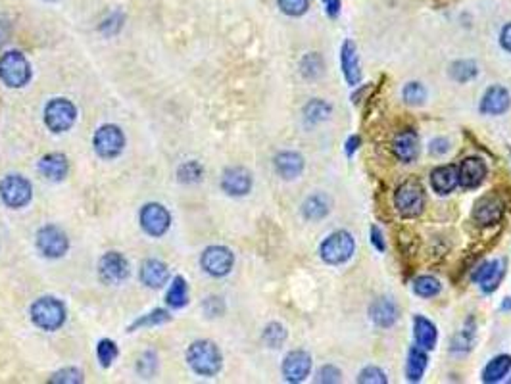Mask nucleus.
Returning <instances> with one entry per match:
<instances>
[{
  "mask_svg": "<svg viewBox=\"0 0 511 384\" xmlns=\"http://www.w3.org/2000/svg\"><path fill=\"white\" fill-rule=\"evenodd\" d=\"M431 185L432 188H434V192H438V194H450V192H454V188L459 185L458 167L442 166L432 169Z\"/></svg>",
  "mask_w": 511,
  "mask_h": 384,
  "instance_id": "nucleus-23",
  "label": "nucleus"
},
{
  "mask_svg": "<svg viewBox=\"0 0 511 384\" xmlns=\"http://www.w3.org/2000/svg\"><path fill=\"white\" fill-rule=\"evenodd\" d=\"M275 169L283 179H296L304 171V158L296 152H281L275 158Z\"/></svg>",
  "mask_w": 511,
  "mask_h": 384,
  "instance_id": "nucleus-25",
  "label": "nucleus"
},
{
  "mask_svg": "<svg viewBox=\"0 0 511 384\" xmlns=\"http://www.w3.org/2000/svg\"><path fill=\"white\" fill-rule=\"evenodd\" d=\"M118 354H120V350H118V344L113 340H110V338L100 340L99 348H96V356H99V361L102 367H110L116 361V358H118Z\"/></svg>",
  "mask_w": 511,
  "mask_h": 384,
  "instance_id": "nucleus-35",
  "label": "nucleus"
},
{
  "mask_svg": "<svg viewBox=\"0 0 511 384\" xmlns=\"http://www.w3.org/2000/svg\"><path fill=\"white\" fill-rule=\"evenodd\" d=\"M99 273L106 285H120L129 275V264L120 252H108L100 259Z\"/></svg>",
  "mask_w": 511,
  "mask_h": 384,
  "instance_id": "nucleus-12",
  "label": "nucleus"
},
{
  "mask_svg": "<svg viewBox=\"0 0 511 384\" xmlns=\"http://www.w3.org/2000/svg\"><path fill=\"white\" fill-rule=\"evenodd\" d=\"M50 383H66V384H75V383H83V373L75 367H66L62 371L54 373Z\"/></svg>",
  "mask_w": 511,
  "mask_h": 384,
  "instance_id": "nucleus-42",
  "label": "nucleus"
},
{
  "mask_svg": "<svg viewBox=\"0 0 511 384\" xmlns=\"http://www.w3.org/2000/svg\"><path fill=\"white\" fill-rule=\"evenodd\" d=\"M500 40H502V47H504L507 52H511V23H507V26L502 29V37H500Z\"/></svg>",
  "mask_w": 511,
  "mask_h": 384,
  "instance_id": "nucleus-49",
  "label": "nucleus"
},
{
  "mask_svg": "<svg viewBox=\"0 0 511 384\" xmlns=\"http://www.w3.org/2000/svg\"><path fill=\"white\" fill-rule=\"evenodd\" d=\"M502 277H504V261L502 259L485 261V264H481L477 271L473 273V281L478 283L486 294H490L498 288Z\"/></svg>",
  "mask_w": 511,
  "mask_h": 384,
  "instance_id": "nucleus-15",
  "label": "nucleus"
},
{
  "mask_svg": "<svg viewBox=\"0 0 511 384\" xmlns=\"http://www.w3.org/2000/svg\"><path fill=\"white\" fill-rule=\"evenodd\" d=\"M277 2L286 16H302L310 8V0H277Z\"/></svg>",
  "mask_w": 511,
  "mask_h": 384,
  "instance_id": "nucleus-40",
  "label": "nucleus"
},
{
  "mask_svg": "<svg viewBox=\"0 0 511 384\" xmlns=\"http://www.w3.org/2000/svg\"><path fill=\"white\" fill-rule=\"evenodd\" d=\"M332 112V106L331 104H327L325 100L321 98H315L312 102H308L304 108V120L305 123H321V121H325Z\"/></svg>",
  "mask_w": 511,
  "mask_h": 384,
  "instance_id": "nucleus-31",
  "label": "nucleus"
},
{
  "mask_svg": "<svg viewBox=\"0 0 511 384\" xmlns=\"http://www.w3.org/2000/svg\"><path fill=\"white\" fill-rule=\"evenodd\" d=\"M169 277V267L159 259H146L140 265V281L150 288H159L167 283Z\"/></svg>",
  "mask_w": 511,
  "mask_h": 384,
  "instance_id": "nucleus-21",
  "label": "nucleus"
},
{
  "mask_svg": "<svg viewBox=\"0 0 511 384\" xmlns=\"http://www.w3.org/2000/svg\"><path fill=\"white\" fill-rule=\"evenodd\" d=\"M167 321H172V315L166 312V310H154V312L146 313L139 321H135L131 324V329L129 331H135V329H140V327H154V324H164Z\"/></svg>",
  "mask_w": 511,
  "mask_h": 384,
  "instance_id": "nucleus-38",
  "label": "nucleus"
},
{
  "mask_svg": "<svg viewBox=\"0 0 511 384\" xmlns=\"http://www.w3.org/2000/svg\"><path fill=\"white\" fill-rule=\"evenodd\" d=\"M125 146V137L118 125H102L94 135V150L100 158L112 159L120 156Z\"/></svg>",
  "mask_w": 511,
  "mask_h": 384,
  "instance_id": "nucleus-8",
  "label": "nucleus"
},
{
  "mask_svg": "<svg viewBox=\"0 0 511 384\" xmlns=\"http://www.w3.org/2000/svg\"><path fill=\"white\" fill-rule=\"evenodd\" d=\"M186 361L191 365L196 375L200 377H213L221 371V365H223V358H221V351L213 342L210 340H196L193 344L189 346L186 351Z\"/></svg>",
  "mask_w": 511,
  "mask_h": 384,
  "instance_id": "nucleus-1",
  "label": "nucleus"
},
{
  "mask_svg": "<svg viewBox=\"0 0 511 384\" xmlns=\"http://www.w3.org/2000/svg\"><path fill=\"white\" fill-rule=\"evenodd\" d=\"M502 310H511V298L504 300V305H502Z\"/></svg>",
  "mask_w": 511,
  "mask_h": 384,
  "instance_id": "nucleus-52",
  "label": "nucleus"
},
{
  "mask_svg": "<svg viewBox=\"0 0 511 384\" xmlns=\"http://www.w3.org/2000/svg\"><path fill=\"white\" fill-rule=\"evenodd\" d=\"M285 340H286V331L283 324L279 323L267 324L266 331H264V342H266L269 348H279Z\"/></svg>",
  "mask_w": 511,
  "mask_h": 384,
  "instance_id": "nucleus-39",
  "label": "nucleus"
},
{
  "mask_svg": "<svg viewBox=\"0 0 511 384\" xmlns=\"http://www.w3.org/2000/svg\"><path fill=\"white\" fill-rule=\"evenodd\" d=\"M8 37H10V26L6 20H0V48L6 45Z\"/></svg>",
  "mask_w": 511,
  "mask_h": 384,
  "instance_id": "nucleus-50",
  "label": "nucleus"
},
{
  "mask_svg": "<svg viewBox=\"0 0 511 384\" xmlns=\"http://www.w3.org/2000/svg\"><path fill=\"white\" fill-rule=\"evenodd\" d=\"M511 96L504 86L494 85L485 93L481 100V112L486 115H502L510 110Z\"/></svg>",
  "mask_w": 511,
  "mask_h": 384,
  "instance_id": "nucleus-18",
  "label": "nucleus"
},
{
  "mask_svg": "<svg viewBox=\"0 0 511 384\" xmlns=\"http://www.w3.org/2000/svg\"><path fill=\"white\" fill-rule=\"evenodd\" d=\"M221 188L231 196H246L252 188V175L245 167H231L221 177Z\"/></svg>",
  "mask_w": 511,
  "mask_h": 384,
  "instance_id": "nucleus-16",
  "label": "nucleus"
},
{
  "mask_svg": "<svg viewBox=\"0 0 511 384\" xmlns=\"http://www.w3.org/2000/svg\"><path fill=\"white\" fill-rule=\"evenodd\" d=\"M33 188L21 175H6L0 181V198L8 208H23L31 202Z\"/></svg>",
  "mask_w": 511,
  "mask_h": 384,
  "instance_id": "nucleus-6",
  "label": "nucleus"
},
{
  "mask_svg": "<svg viewBox=\"0 0 511 384\" xmlns=\"http://www.w3.org/2000/svg\"><path fill=\"white\" fill-rule=\"evenodd\" d=\"M0 79L10 89H21L31 79V66L20 50L2 54L0 58Z\"/></svg>",
  "mask_w": 511,
  "mask_h": 384,
  "instance_id": "nucleus-3",
  "label": "nucleus"
},
{
  "mask_svg": "<svg viewBox=\"0 0 511 384\" xmlns=\"http://www.w3.org/2000/svg\"><path fill=\"white\" fill-rule=\"evenodd\" d=\"M300 72L304 75L305 79H318L323 75V60L321 56L315 52L305 54L302 62H300Z\"/></svg>",
  "mask_w": 511,
  "mask_h": 384,
  "instance_id": "nucleus-32",
  "label": "nucleus"
},
{
  "mask_svg": "<svg viewBox=\"0 0 511 384\" xmlns=\"http://www.w3.org/2000/svg\"><path fill=\"white\" fill-rule=\"evenodd\" d=\"M312 371V356L304 350L291 351L283 361V375L288 383H302Z\"/></svg>",
  "mask_w": 511,
  "mask_h": 384,
  "instance_id": "nucleus-14",
  "label": "nucleus"
},
{
  "mask_svg": "<svg viewBox=\"0 0 511 384\" xmlns=\"http://www.w3.org/2000/svg\"><path fill=\"white\" fill-rule=\"evenodd\" d=\"M392 150L394 156L404 162V164H412L415 162L419 154V137L413 129H404L396 135V139L392 142Z\"/></svg>",
  "mask_w": 511,
  "mask_h": 384,
  "instance_id": "nucleus-17",
  "label": "nucleus"
},
{
  "mask_svg": "<svg viewBox=\"0 0 511 384\" xmlns=\"http://www.w3.org/2000/svg\"><path fill=\"white\" fill-rule=\"evenodd\" d=\"M302 213L310 221H319V219H323L329 213V200L323 194H313L302 205Z\"/></svg>",
  "mask_w": 511,
  "mask_h": 384,
  "instance_id": "nucleus-30",
  "label": "nucleus"
},
{
  "mask_svg": "<svg viewBox=\"0 0 511 384\" xmlns=\"http://www.w3.org/2000/svg\"><path fill=\"white\" fill-rule=\"evenodd\" d=\"M427 354L423 351V348L419 346H413L410 354H408V363H405V375H408V380L410 383H419L423 375H425L427 369Z\"/></svg>",
  "mask_w": 511,
  "mask_h": 384,
  "instance_id": "nucleus-27",
  "label": "nucleus"
},
{
  "mask_svg": "<svg viewBox=\"0 0 511 384\" xmlns=\"http://www.w3.org/2000/svg\"><path fill=\"white\" fill-rule=\"evenodd\" d=\"M39 171L50 181H62L66 179L67 171H69V164L64 154L52 152L47 154L45 158H40Z\"/></svg>",
  "mask_w": 511,
  "mask_h": 384,
  "instance_id": "nucleus-22",
  "label": "nucleus"
},
{
  "mask_svg": "<svg viewBox=\"0 0 511 384\" xmlns=\"http://www.w3.org/2000/svg\"><path fill=\"white\" fill-rule=\"evenodd\" d=\"M440 283H438V278L434 277H419L415 278V283H413V292L421 296V298H434L438 292H440Z\"/></svg>",
  "mask_w": 511,
  "mask_h": 384,
  "instance_id": "nucleus-34",
  "label": "nucleus"
},
{
  "mask_svg": "<svg viewBox=\"0 0 511 384\" xmlns=\"http://www.w3.org/2000/svg\"><path fill=\"white\" fill-rule=\"evenodd\" d=\"M502 218H504V202L494 194H488V196L477 200V204L473 208V219L477 221L478 225H496L502 221Z\"/></svg>",
  "mask_w": 511,
  "mask_h": 384,
  "instance_id": "nucleus-13",
  "label": "nucleus"
},
{
  "mask_svg": "<svg viewBox=\"0 0 511 384\" xmlns=\"http://www.w3.org/2000/svg\"><path fill=\"white\" fill-rule=\"evenodd\" d=\"M448 150H450V140L448 139H434L431 142L432 154H446Z\"/></svg>",
  "mask_w": 511,
  "mask_h": 384,
  "instance_id": "nucleus-47",
  "label": "nucleus"
},
{
  "mask_svg": "<svg viewBox=\"0 0 511 384\" xmlns=\"http://www.w3.org/2000/svg\"><path fill=\"white\" fill-rule=\"evenodd\" d=\"M359 142H361V140H359L358 135L350 137L348 142H346V154H348V156H354V152H356V150L359 148Z\"/></svg>",
  "mask_w": 511,
  "mask_h": 384,
  "instance_id": "nucleus-51",
  "label": "nucleus"
},
{
  "mask_svg": "<svg viewBox=\"0 0 511 384\" xmlns=\"http://www.w3.org/2000/svg\"><path fill=\"white\" fill-rule=\"evenodd\" d=\"M340 380H342V373H340L335 365H325V367L319 369L318 383L335 384V383H340Z\"/></svg>",
  "mask_w": 511,
  "mask_h": 384,
  "instance_id": "nucleus-43",
  "label": "nucleus"
},
{
  "mask_svg": "<svg viewBox=\"0 0 511 384\" xmlns=\"http://www.w3.org/2000/svg\"><path fill=\"white\" fill-rule=\"evenodd\" d=\"M473 344V329H464L459 332L456 340H454V346H451V351H467Z\"/></svg>",
  "mask_w": 511,
  "mask_h": 384,
  "instance_id": "nucleus-45",
  "label": "nucleus"
},
{
  "mask_svg": "<svg viewBox=\"0 0 511 384\" xmlns=\"http://www.w3.org/2000/svg\"><path fill=\"white\" fill-rule=\"evenodd\" d=\"M121 26H123V16L116 12L104 20V23L100 26V31L104 35H116L121 29Z\"/></svg>",
  "mask_w": 511,
  "mask_h": 384,
  "instance_id": "nucleus-44",
  "label": "nucleus"
},
{
  "mask_svg": "<svg viewBox=\"0 0 511 384\" xmlns=\"http://www.w3.org/2000/svg\"><path fill=\"white\" fill-rule=\"evenodd\" d=\"M371 244L377 248L378 252H385V237H383V232L378 227H371Z\"/></svg>",
  "mask_w": 511,
  "mask_h": 384,
  "instance_id": "nucleus-46",
  "label": "nucleus"
},
{
  "mask_svg": "<svg viewBox=\"0 0 511 384\" xmlns=\"http://www.w3.org/2000/svg\"><path fill=\"white\" fill-rule=\"evenodd\" d=\"M477 73H478L477 66H475V62L471 60L454 62L450 67V75L458 81V83H467V81H471L473 77H477Z\"/></svg>",
  "mask_w": 511,
  "mask_h": 384,
  "instance_id": "nucleus-33",
  "label": "nucleus"
},
{
  "mask_svg": "<svg viewBox=\"0 0 511 384\" xmlns=\"http://www.w3.org/2000/svg\"><path fill=\"white\" fill-rule=\"evenodd\" d=\"M402 96H404L405 104H410V106H419V104L425 102L427 91L421 83H415V81H413V83H408V85L404 86Z\"/></svg>",
  "mask_w": 511,
  "mask_h": 384,
  "instance_id": "nucleus-37",
  "label": "nucleus"
},
{
  "mask_svg": "<svg viewBox=\"0 0 511 384\" xmlns=\"http://www.w3.org/2000/svg\"><path fill=\"white\" fill-rule=\"evenodd\" d=\"M359 384H386L388 378L385 377V373L381 371L378 367H365L364 371L359 373L358 377Z\"/></svg>",
  "mask_w": 511,
  "mask_h": 384,
  "instance_id": "nucleus-41",
  "label": "nucleus"
},
{
  "mask_svg": "<svg viewBox=\"0 0 511 384\" xmlns=\"http://www.w3.org/2000/svg\"><path fill=\"white\" fill-rule=\"evenodd\" d=\"M354 250H356V242H354L352 235L348 231H337L323 240L319 254L325 264L340 265L352 258Z\"/></svg>",
  "mask_w": 511,
  "mask_h": 384,
  "instance_id": "nucleus-4",
  "label": "nucleus"
},
{
  "mask_svg": "<svg viewBox=\"0 0 511 384\" xmlns=\"http://www.w3.org/2000/svg\"><path fill=\"white\" fill-rule=\"evenodd\" d=\"M323 6H325V12L331 18H337L340 12V0H323Z\"/></svg>",
  "mask_w": 511,
  "mask_h": 384,
  "instance_id": "nucleus-48",
  "label": "nucleus"
},
{
  "mask_svg": "<svg viewBox=\"0 0 511 384\" xmlns=\"http://www.w3.org/2000/svg\"><path fill=\"white\" fill-rule=\"evenodd\" d=\"M459 185L464 188H477L486 177V166L483 159L465 158L458 167Z\"/></svg>",
  "mask_w": 511,
  "mask_h": 384,
  "instance_id": "nucleus-20",
  "label": "nucleus"
},
{
  "mask_svg": "<svg viewBox=\"0 0 511 384\" xmlns=\"http://www.w3.org/2000/svg\"><path fill=\"white\" fill-rule=\"evenodd\" d=\"M166 302L173 310H181L189 302V286H186V281L181 275L173 278V283L167 288Z\"/></svg>",
  "mask_w": 511,
  "mask_h": 384,
  "instance_id": "nucleus-28",
  "label": "nucleus"
},
{
  "mask_svg": "<svg viewBox=\"0 0 511 384\" xmlns=\"http://www.w3.org/2000/svg\"><path fill=\"white\" fill-rule=\"evenodd\" d=\"M140 225H142L146 235L162 237V235H166L169 225H172V215L164 205L152 202V204H146L140 210Z\"/></svg>",
  "mask_w": 511,
  "mask_h": 384,
  "instance_id": "nucleus-11",
  "label": "nucleus"
},
{
  "mask_svg": "<svg viewBox=\"0 0 511 384\" xmlns=\"http://www.w3.org/2000/svg\"><path fill=\"white\" fill-rule=\"evenodd\" d=\"M340 67L344 73L348 85H359L361 81V69H359V56L358 48L352 40H344V45L340 48Z\"/></svg>",
  "mask_w": 511,
  "mask_h": 384,
  "instance_id": "nucleus-19",
  "label": "nucleus"
},
{
  "mask_svg": "<svg viewBox=\"0 0 511 384\" xmlns=\"http://www.w3.org/2000/svg\"><path fill=\"white\" fill-rule=\"evenodd\" d=\"M369 313H371L373 323H377L383 329H388L398 321V307L394 305V302L386 298L375 300L369 307Z\"/></svg>",
  "mask_w": 511,
  "mask_h": 384,
  "instance_id": "nucleus-24",
  "label": "nucleus"
},
{
  "mask_svg": "<svg viewBox=\"0 0 511 384\" xmlns=\"http://www.w3.org/2000/svg\"><path fill=\"white\" fill-rule=\"evenodd\" d=\"M510 369H511L510 356H498V358H494L488 361V365L485 367V371H483V380L488 384L498 383V380H502V378L510 373Z\"/></svg>",
  "mask_w": 511,
  "mask_h": 384,
  "instance_id": "nucleus-29",
  "label": "nucleus"
},
{
  "mask_svg": "<svg viewBox=\"0 0 511 384\" xmlns=\"http://www.w3.org/2000/svg\"><path fill=\"white\" fill-rule=\"evenodd\" d=\"M31 319L43 331H56L66 323V305L52 296L39 298L31 305Z\"/></svg>",
  "mask_w": 511,
  "mask_h": 384,
  "instance_id": "nucleus-2",
  "label": "nucleus"
},
{
  "mask_svg": "<svg viewBox=\"0 0 511 384\" xmlns=\"http://www.w3.org/2000/svg\"><path fill=\"white\" fill-rule=\"evenodd\" d=\"M77 110L66 98L50 100L45 108V123L52 132H64L75 123Z\"/></svg>",
  "mask_w": 511,
  "mask_h": 384,
  "instance_id": "nucleus-7",
  "label": "nucleus"
},
{
  "mask_svg": "<svg viewBox=\"0 0 511 384\" xmlns=\"http://www.w3.org/2000/svg\"><path fill=\"white\" fill-rule=\"evenodd\" d=\"M413 334H415V342H417L419 348H423V350H432L434 346H437V338H438V332H437V327L429 321L427 317H417L413 319Z\"/></svg>",
  "mask_w": 511,
  "mask_h": 384,
  "instance_id": "nucleus-26",
  "label": "nucleus"
},
{
  "mask_svg": "<svg viewBox=\"0 0 511 384\" xmlns=\"http://www.w3.org/2000/svg\"><path fill=\"white\" fill-rule=\"evenodd\" d=\"M202 269L212 275V277H225L227 273L232 269L235 264V256L229 248L225 246H210L204 250L202 258H200Z\"/></svg>",
  "mask_w": 511,
  "mask_h": 384,
  "instance_id": "nucleus-10",
  "label": "nucleus"
},
{
  "mask_svg": "<svg viewBox=\"0 0 511 384\" xmlns=\"http://www.w3.org/2000/svg\"><path fill=\"white\" fill-rule=\"evenodd\" d=\"M37 248L47 258H62L69 248L66 232L54 225H47L37 232Z\"/></svg>",
  "mask_w": 511,
  "mask_h": 384,
  "instance_id": "nucleus-9",
  "label": "nucleus"
},
{
  "mask_svg": "<svg viewBox=\"0 0 511 384\" xmlns=\"http://www.w3.org/2000/svg\"><path fill=\"white\" fill-rule=\"evenodd\" d=\"M394 205L402 218H417L425 208V192L417 181H405L394 194Z\"/></svg>",
  "mask_w": 511,
  "mask_h": 384,
  "instance_id": "nucleus-5",
  "label": "nucleus"
},
{
  "mask_svg": "<svg viewBox=\"0 0 511 384\" xmlns=\"http://www.w3.org/2000/svg\"><path fill=\"white\" fill-rule=\"evenodd\" d=\"M204 175V167L200 166L198 162H185L183 166L177 169V177L181 183H198Z\"/></svg>",
  "mask_w": 511,
  "mask_h": 384,
  "instance_id": "nucleus-36",
  "label": "nucleus"
}]
</instances>
